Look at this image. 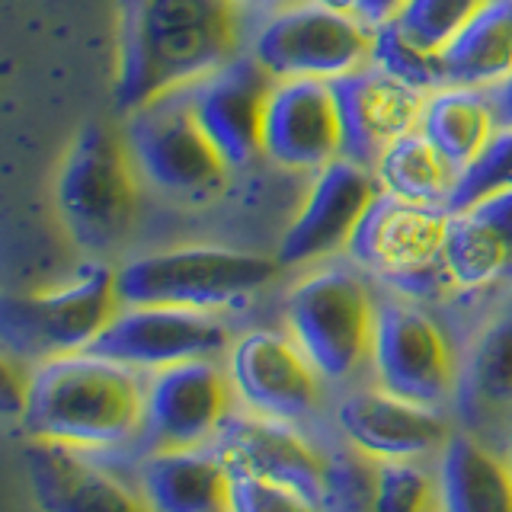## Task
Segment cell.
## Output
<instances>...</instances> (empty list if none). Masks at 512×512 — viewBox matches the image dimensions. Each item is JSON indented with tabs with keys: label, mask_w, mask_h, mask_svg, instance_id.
Returning a JSON list of instances; mask_svg holds the SVG:
<instances>
[{
	"label": "cell",
	"mask_w": 512,
	"mask_h": 512,
	"mask_svg": "<svg viewBox=\"0 0 512 512\" xmlns=\"http://www.w3.org/2000/svg\"><path fill=\"white\" fill-rule=\"evenodd\" d=\"M228 381L244 410L298 423L317 404L320 375L288 333L250 330L231 346Z\"/></svg>",
	"instance_id": "5bb4252c"
},
{
	"label": "cell",
	"mask_w": 512,
	"mask_h": 512,
	"mask_svg": "<svg viewBox=\"0 0 512 512\" xmlns=\"http://www.w3.org/2000/svg\"><path fill=\"white\" fill-rule=\"evenodd\" d=\"M375 311L365 279L346 266L320 269L285 298V327L320 381H346L368 362Z\"/></svg>",
	"instance_id": "8992f818"
},
{
	"label": "cell",
	"mask_w": 512,
	"mask_h": 512,
	"mask_svg": "<svg viewBox=\"0 0 512 512\" xmlns=\"http://www.w3.org/2000/svg\"><path fill=\"white\" fill-rule=\"evenodd\" d=\"M448 87L490 90L512 74V0H487L442 48Z\"/></svg>",
	"instance_id": "cb8c5ba5"
},
{
	"label": "cell",
	"mask_w": 512,
	"mask_h": 512,
	"mask_svg": "<svg viewBox=\"0 0 512 512\" xmlns=\"http://www.w3.org/2000/svg\"><path fill=\"white\" fill-rule=\"evenodd\" d=\"M375 173L356 160L336 157L314 173V183L301 212L288 224L279 247V266L314 263L349 244L368 202L378 196Z\"/></svg>",
	"instance_id": "ac0fdd59"
},
{
	"label": "cell",
	"mask_w": 512,
	"mask_h": 512,
	"mask_svg": "<svg viewBox=\"0 0 512 512\" xmlns=\"http://www.w3.org/2000/svg\"><path fill=\"white\" fill-rule=\"evenodd\" d=\"M375 29L359 16L333 13L308 0L279 7L256 29L250 55L276 80H336L372 58Z\"/></svg>",
	"instance_id": "9c48e42d"
},
{
	"label": "cell",
	"mask_w": 512,
	"mask_h": 512,
	"mask_svg": "<svg viewBox=\"0 0 512 512\" xmlns=\"http://www.w3.org/2000/svg\"><path fill=\"white\" fill-rule=\"evenodd\" d=\"M368 512H436V477L420 461H375Z\"/></svg>",
	"instance_id": "f546056e"
},
{
	"label": "cell",
	"mask_w": 512,
	"mask_h": 512,
	"mask_svg": "<svg viewBox=\"0 0 512 512\" xmlns=\"http://www.w3.org/2000/svg\"><path fill=\"white\" fill-rule=\"evenodd\" d=\"M231 397V381L212 359L157 368L144 384L141 432L154 448L208 445L231 416Z\"/></svg>",
	"instance_id": "7c38bea8"
},
{
	"label": "cell",
	"mask_w": 512,
	"mask_h": 512,
	"mask_svg": "<svg viewBox=\"0 0 512 512\" xmlns=\"http://www.w3.org/2000/svg\"><path fill=\"white\" fill-rule=\"evenodd\" d=\"M144 384L135 368L96 352H68L29 372L20 426L29 439L68 448H109L141 432Z\"/></svg>",
	"instance_id": "7a4b0ae2"
},
{
	"label": "cell",
	"mask_w": 512,
	"mask_h": 512,
	"mask_svg": "<svg viewBox=\"0 0 512 512\" xmlns=\"http://www.w3.org/2000/svg\"><path fill=\"white\" fill-rule=\"evenodd\" d=\"M308 4L333 10V13H349V16H356V10H359V0H308Z\"/></svg>",
	"instance_id": "e575fe53"
},
{
	"label": "cell",
	"mask_w": 512,
	"mask_h": 512,
	"mask_svg": "<svg viewBox=\"0 0 512 512\" xmlns=\"http://www.w3.org/2000/svg\"><path fill=\"white\" fill-rule=\"evenodd\" d=\"M122 141L141 180L173 199H212L231 170L202 132L189 87H173L125 112Z\"/></svg>",
	"instance_id": "5b68a950"
},
{
	"label": "cell",
	"mask_w": 512,
	"mask_h": 512,
	"mask_svg": "<svg viewBox=\"0 0 512 512\" xmlns=\"http://www.w3.org/2000/svg\"><path fill=\"white\" fill-rule=\"evenodd\" d=\"M231 471L212 445L154 448L138 471L148 512H228Z\"/></svg>",
	"instance_id": "44dd1931"
},
{
	"label": "cell",
	"mask_w": 512,
	"mask_h": 512,
	"mask_svg": "<svg viewBox=\"0 0 512 512\" xmlns=\"http://www.w3.org/2000/svg\"><path fill=\"white\" fill-rule=\"evenodd\" d=\"M272 84L276 77L253 55H234L212 74L186 84L202 132L231 170L263 154V109Z\"/></svg>",
	"instance_id": "4fadbf2b"
},
{
	"label": "cell",
	"mask_w": 512,
	"mask_h": 512,
	"mask_svg": "<svg viewBox=\"0 0 512 512\" xmlns=\"http://www.w3.org/2000/svg\"><path fill=\"white\" fill-rule=\"evenodd\" d=\"M461 391L477 410L512 413V301L474 340L461 372Z\"/></svg>",
	"instance_id": "4316f807"
},
{
	"label": "cell",
	"mask_w": 512,
	"mask_h": 512,
	"mask_svg": "<svg viewBox=\"0 0 512 512\" xmlns=\"http://www.w3.org/2000/svg\"><path fill=\"white\" fill-rule=\"evenodd\" d=\"M343 154L330 80H276L263 109V157L282 170L317 173Z\"/></svg>",
	"instance_id": "9a60e30c"
},
{
	"label": "cell",
	"mask_w": 512,
	"mask_h": 512,
	"mask_svg": "<svg viewBox=\"0 0 512 512\" xmlns=\"http://www.w3.org/2000/svg\"><path fill=\"white\" fill-rule=\"evenodd\" d=\"M212 448L224 458L231 474L272 480V484L304 493L314 503L327 493L330 474L324 458L285 420H272V416L250 410L231 413L212 439Z\"/></svg>",
	"instance_id": "e0dca14e"
},
{
	"label": "cell",
	"mask_w": 512,
	"mask_h": 512,
	"mask_svg": "<svg viewBox=\"0 0 512 512\" xmlns=\"http://www.w3.org/2000/svg\"><path fill=\"white\" fill-rule=\"evenodd\" d=\"M23 474L39 512H148L138 493L80 458V448L29 439Z\"/></svg>",
	"instance_id": "ffe728a7"
},
{
	"label": "cell",
	"mask_w": 512,
	"mask_h": 512,
	"mask_svg": "<svg viewBox=\"0 0 512 512\" xmlns=\"http://www.w3.org/2000/svg\"><path fill=\"white\" fill-rule=\"evenodd\" d=\"M404 7H407V0H359L356 16H359L362 23L372 26V29H378V26L394 23Z\"/></svg>",
	"instance_id": "d6a6232c"
},
{
	"label": "cell",
	"mask_w": 512,
	"mask_h": 512,
	"mask_svg": "<svg viewBox=\"0 0 512 512\" xmlns=\"http://www.w3.org/2000/svg\"><path fill=\"white\" fill-rule=\"evenodd\" d=\"M228 346V330L212 311L170 304H125L96 336L90 352L128 368L157 372L176 362L212 359Z\"/></svg>",
	"instance_id": "8fae6325"
},
{
	"label": "cell",
	"mask_w": 512,
	"mask_h": 512,
	"mask_svg": "<svg viewBox=\"0 0 512 512\" xmlns=\"http://www.w3.org/2000/svg\"><path fill=\"white\" fill-rule=\"evenodd\" d=\"M509 189H512V128H496L471 164L458 170L445 208L448 215H455Z\"/></svg>",
	"instance_id": "f1b7e54d"
},
{
	"label": "cell",
	"mask_w": 512,
	"mask_h": 512,
	"mask_svg": "<svg viewBox=\"0 0 512 512\" xmlns=\"http://www.w3.org/2000/svg\"><path fill=\"white\" fill-rule=\"evenodd\" d=\"M445 228L448 208L407 202L378 189L346 253L359 269L388 282L400 298H439L455 288L442 260Z\"/></svg>",
	"instance_id": "277c9868"
},
{
	"label": "cell",
	"mask_w": 512,
	"mask_h": 512,
	"mask_svg": "<svg viewBox=\"0 0 512 512\" xmlns=\"http://www.w3.org/2000/svg\"><path fill=\"white\" fill-rule=\"evenodd\" d=\"M496 128L500 125H496L487 90L442 87L436 93H426L420 132L455 170L471 164Z\"/></svg>",
	"instance_id": "d4e9b609"
},
{
	"label": "cell",
	"mask_w": 512,
	"mask_h": 512,
	"mask_svg": "<svg viewBox=\"0 0 512 512\" xmlns=\"http://www.w3.org/2000/svg\"><path fill=\"white\" fill-rule=\"evenodd\" d=\"M375 180L384 192L397 199L420 202V205H442L452 196L458 170L432 148L429 138L416 132L397 138L375 164Z\"/></svg>",
	"instance_id": "484cf974"
},
{
	"label": "cell",
	"mask_w": 512,
	"mask_h": 512,
	"mask_svg": "<svg viewBox=\"0 0 512 512\" xmlns=\"http://www.w3.org/2000/svg\"><path fill=\"white\" fill-rule=\"evenodd\" d=\"M336 426L372 461H420L439 455L452 429L436 407L413 404L388 391H356L336 407Z\"/></svg>",
	"instance_id": "d6986e66"
},
{
	"label": "cell",
	"mask_w": 512,
	"mask_h": 512,
	"mask_svg": "<svg viewBox=\"0 0 512 512\" xmlns=\"http://www.w3.org/2000/svg\"><path fill=\"white\" fill-rule=\"evenodd\" d=\"M368 362L381 391L423 407H439L458 378L452 349L436 320L407 298L378 304Z\"/></svg>",
	"instance_id": "30bf717a"
},
{
	"label": "cell",
	"mask_w": 512,
	"mask_h": 512,
	"mask_svg": "<svg viewBox=\"0 0 512 512\" xmlns=\"http://www.w3.org/2000/svg\"><path fill=\"white\" fill-rule=\"evenodd\" d=\"M237 55V13L228 0H122L116 109L212 74Z\"/></svg>",
	"instance_id": "6da1fadb"
},
{
	"label": "cell",
	"mask_w": 512,
	"mask_h": 512,
	"mask_svg": "<svg viewBox=\"0 0 512 512\" xmlns=\"http://www.w3.org/2000/svg\"><path fill=\"white\" fill-rule=\"evenodd\" d=\"M487 96H490L496 125H500V128H512V74L506 80H500L496 87H490Z\"/></svg>",
	"instance_id": "836d02e7"
},
{
	"label": "cell",
	"mask_w": 512,
	"mask_h": 512,
	"mask_svg": "<svg viewBox=\"0 0 512 512\" xmlns=\"http://www.w3.org/2000/svg\"><path fill=\"white\" fill-rule=\"evenodd\" d=\"M484 4L487 0H407V7L400 10L394 23L413 42L442 52L455 32Z\"/></svg>",
	"instance_id": "4dcf8cb0"
},
{
	"label": "cell",
	"mask_w": 512,
	"mask_h": 512,
	"mask_svg": "<svg viewBox=\"0 0 512 512\" xmlns=\"http://www.w3.org/2000/svg\"><path fill=\"white\" fill-rule=\"evenodd\" d=\"M135 167L109 125H84L64 154L55 180L61 228L77 247L116 250L135 224Z\"/></svg>",
	"instance_id": "3957f363"
},
{
	"label": "cell",
	"mask_w": 512,
	"mask_h": 512,
	"mask_svg": "<svg viewBox=\"0 0 512 512\" xmlns=\"http://www.w3.org/2000/svg\"><path fill=\"white\" fill-rule=\"evenodd\" d=\"M330 87L336 96V112H340V157L346 160L375 170L381 154L397 138L420 128L426 93L400 84L375 64H362V68L330 80Z\"/></svg>",
	"instance_id": "2e32d148"
},
{
	"label": "cell",
	"mask_w": 512,
	"mask_h": 512,
	"mask_svg": "<svg viewBox=\"0 0 512 512\" xmlns=\"http://www.w3.org/2000/svg\"><path fill=\"white\" fill-rule=\"evenodd\" d=\"M436 512H512V471L468 432H452L436 455Z\"/></svg>",
	"instance_id": "603a6c76"
},
{
	"label": "cell",
	"mask_w": 512,
	"mask_h": 512,
	"mask_svg": "<svg viewBox=\"0 0 512 512\" xmlns=\"http://www.w3.org/2000/svg\"><path fill=\"white\" fill-rule=\"evenodd\" d=\"M119 311L116 272L87 266L74 282L42 295H7L0 301V336L7 356L45 362L84 352Z\"/></svg>",
	"instance_id": "ba28073f"
},
{
	"label": "cell",
	"mask_w": 512,
	"mask_h": 512,
	"mask_svg": "<svg viewBox=\"0 0 512 512\" xmlns=\"http://www.w3.org/2000/svg\"><path fill=\"white\" fill-rule=\"evenodd\" d=\"M442 260L455 288L512 279V189L448 215Z\"/></svg>",
	"instance_id": "7402d4cb"
},
{
	"label": "cell",
	"mask_w": 512,
	"mask_h": 512,
	"mask_svg": "<svg viewBox=\"0 0 512 512\" xmlns=\"http://www.w3.org/2000/svg\"><path fill=\"white\" fill-rule=\"evenodd\" d=\"M269 4H279V7H288V0H269Z\"/></svg>",
	"instance_id": "74e56055"
},
{
	"label": "cell",
	"mask_w": 512,
	"mask_h": 512,
	"mask_svg": "<svg viewBox=\"0 0 512 512\" xmlns=\"http://www.w3.org/2000/svg\"><path fill=\"white\" fill-rule=\"evenodd\" d=\"M234 7H244V4H269V0H228Z\"/></svg>",
	"instance_id": "d590c367"
},
{
	"label": "cell",
	"mask_w": 512,
	"mask_h": 512,
	"mask_svg": "<svg viewBox=\"0 0 512 512\" xmlns=\"http://www.w3.org/2000/svg\"><path fill=\"white\" fill-rule=\"evenodd\" d=\"M228 512H317V503L292 487L272 484V480L231 474Z\"/></svg>",
	"instance_id": "1f68e13d"
},
{
	"label": "cell",
	"mask_w": 512,
	"mask_h": 512,
	"mask_svg": "<svg viewBox=\"0 0 512 512\" xmlns=\"http://www.w3.org/2000/svg\"><path fill=\"white\" fill-rule=\"evenodd\" d=\"M506 464H509V471H512V442H509V448H506Z\"/></svg>",
	"instance_id": "8d00e7d4"
},
{
	"label": "cell",
	"mask_w": 512,
	"mask_h": 512,
	"mask_svg": "<svg viewBox=\"0 0 512 512\" xmlns=\"http://www.w3.org/2000/svg\"><path fill=\"white\" fill-rule=\"evenodd\" d=\"M276 266L260 253L231 247H176L128 260L116 272V292L122 304L218 311L263 288Z\"/></svg>",
	"instance_id": "52a82bcc"
},
{
	"label": "cell",
	"mask_w": 512,
	"mask_h": 512,
	"mask_svg": "<svg viewBox=\"0 0 512 512\" xmlns=\"http://www.w3.org/2000/svg\"><path fill=\"white\" fill-rule=\"evenodd\" d=\"M368 64H375L384 74H391L400 84H407L420 93H436L445 84V71H442V55L432 52V48L413 42L410 36L397 29V23L378 26L375 39H372V58Z\"/></svg>",
	"instance_id": "83f0119b"
}]
</instances>
